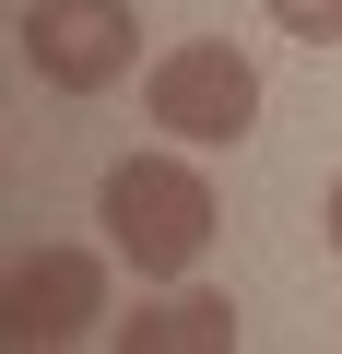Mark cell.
I'll list each match as a JSON object with an SVG mask.
<instances>
[{
	"label": "cell",
	"instance_id": "1",
	"mask_svg": "<svg viewBox=\"0 0 342 354\" xmlns=\"http://www.w3.org/2000/svg\"><path fill=\"white\" fill-rule=\"evenodd\" d=\"M95 225L118 236V260H130L142 283H178V272H201L225 201H213V177H201L189 153H118L106 189H95Z\"/></svg>",
	"mask_w": 342,
	"mask_h": 354
},
{
	"label": "cell",
	"instance_id": "2",
	"mask_svg": "<svg viewBox=\"0 0 342 354\" xmlns=\"http://www.w3.org/2000/svg\"><path fill=\"white\" fill-rule=\"evenodd\" d=\"M24 71L48 95H106L142 71V12L130 0H24Z\"/></svg>",
	"mask_w": 342,
	"mask_h": 354
},
{
	"label": "cell",
	"instance_id": "3",
	"mask_svg": "<svg viewBox=\"0 0 342 354\" xmlns=\"http://www.w3.org/2000/svg\"><path fill=\"white\" fill-rule=\"evenodd\" d=\"M142 106H153V130H178V142H248L260 71H248V48H225V36H178V48L142 71Z\"/></svg>",
	"mask_w": 342,
	"mask_h": 354
},
{
	"label": "cell",
	"instance_id": "4",
	"mask_svg": "<svg viewBox=\"0 0 342 354\" xmlns=\"http://www.w3.org/2000/svg\"><path fill=\"white\" fill-rule=\"evenodd\" d=\"M83 330H118L106 319V260L95 248H24L12 283H0V342L12 354H59Z\"/></svg>",
	"mask_w": 342,
	"mask_h": 354
},
{
	"label": "cell",
	"instance_id": "5",
	"mask_svg": "<svg viewBox=\"0 0 342 354\" xmlns=\"http://www.w3.org/2000/svg\"><path fill=\"white\" fill-rule=\"evenodd\" d=\"M118 354H236V295H201V283L153 295L118 319Z\"/></svg>",
	"mask_w": 342,
	"mask_h": 354
},
{
	"label": "cell",
	"instance_id": "6",
	"mask_svg": "<svg viewBox=\"0 0 342 354\" xmlns=\"http://www.w3.org/2000/svg\"><path fill=\"white\" fill-rule=\"evenodd\" d=\"M260 12H272L295 48H342V0H260Z\"/></svg>",
	"mask_w": 342,
	"mask_h": 354
},
{
	"label": "cell",
	"instance_id": "7",
	"mask_svg": "<svg viewBox=\"0 0 342 354\" xmlns=\"http://www.w3.org/2000/svg\"><path fill=\"white\" fill-rule=\"evenodd\" d=\"M319 225H330V248H342V177H330V201H319Z\"/></svg>",
	"mask_w": 342,
	"mask_h": 354
}]
</instances>
